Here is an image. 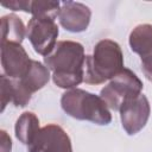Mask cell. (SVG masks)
<instances>
[{
  "mask_svg": "<svg viewBox=\"0 0 152 152\" xmlns=\"http://www.w3.org/2000/svg\"><path fill=\"white\" fill-rule=\"evenodd\" d=\"M84 48L74 40L57 42L53 50L44 57V63L52 71L53 83L63 89H74L84 78Z\"/></svg>",
  "mask_w": 152,
  "mask_h": 152,
  "instance_id": "obj_1",
  "label": "cell"
},
{
  "mask_svg": "<svg viewBox=\"0 0 152 152\" xmlns=\"http://www.w3.org/2000/svg\"><path fill=\"white\" fill-rule=\"evenodd\" d=\"M124 69V55L120 45L110 39L100 40L93 55L86 56L84 78L88 84H101L112 80Z\"/></svg>",
  "mask_w": 152,
  "mask_h": 152,
  "instance_id": "obj_2",
  "label": "cell"
},
{
  "mask_svg": "<svg viewBox=\"0 0 152 152\" xmlns=\"http://www.w3.org/2000/svg\"><path fill=\"white\" fill-rule=\"evenodd\" d=\"M61 106L69 116L77 120H87L97 125H108L112 121L106 102L100 96L83 89L74 88L63 93Z\"/></svg>",
  "mask_w": 152,
  "mask_h": 152,
  "instance_id": "obj_3",
  "label": "cell"
},
{
  "mask_svg": "<svg viewBox=\"0 0 152 152\" xmlns=\"http://www.w3.org/2000/svg\"><path fill=\"white\" fill-rule=\"evenodd\" d=\"M141 90V80L132 70L124 68L101 89L100 97L106 102L108 108L119 110L126 100L140 95Z\"/></svg>",
  "mask_w": 152,
  "mask_h": 152,
  "instance_id": "obj_4",
  "label": "cell"
},
{
  "mask_svg": "<svg viewBox=\"0 0 152 152\" xmlns=\"http://www.w3.org/2000/svg\"><path fill=\"white\" fill-rule=\"evenodd\" d=\"M50 80V70L46 65L32 59L27 72L19 80H12V101L17 107H25L33 93L42 89Z\"/></svg>",
  "mask_w": 152,
  "mask_h": 152,
  "instance_id": "obj_5",
  "label": "cell"
},
{
  "mask_svg": "<svg viewBox=\"0 0 152 152\" xmlns=\"http://www.w3.org/2000/svg\"><path fill=\"white\" fill-rule=\"evenodd\" d=\"M26 36L34 51L45 57L57 44L58 26L53 19L31 18L26 27Z\"/></svg>",
  "mask_w": 152,
  "mask_h": 152,
  "instance_id": "obj_6",
  "label": "cell"
},
{
  "mask_svg": "<svg viewBox=\"0 0 152 152\" xmlns=\"http://www.w3.org/2000/svg\"><path fill=\"white\" fill-rule=\"evenodd\" d=\"M119 110L124 129L127 134L134 135L145 127L150 118L151 107L147 97L144 94H140L126 100Z\"/></svg>",
  "mask_w": 152,
  "mask_h": 152,
  "instance_id": "obj_7",
  "label": "cell"
},
{
  "mask_svg": "<svg viewBox=\"0 0 152 152\" xmlns=\"http://www.w3.org/2000/svg\"><path fill=\"white\" fill-rule=\"evenodd\" d=\"M28 152H72L71 140L58 125L49 124L40 128L33 141L27 145Z\"/></svg>",
  "mask_w": 152,
  "mask_h": 152,
  "instance_id": "obj_8",
  "label": "cell"
},
{
  "mask_svg": "<svg viewBox=\"0 0 152 152\" xmlns=\"http://www.w3.org/2000/svg\"><path fill=\"white\" fill-rule=\"evenodd\" d=\"M32 64V59L20 44L1 43V65L4 74L12 78H21Z\"/></svg>",
  "mask_w": 152,
  "mask_h": 152,
  "instance_id": "obj_9",
  "label": "cell"
},
{
  "mask_svg": "<svg viewBox=\"0 0 152 152\" xmlns=\"http://www.w3.org/2000/svg\"><path fill=\"white\" fill-rule=\"evenodd\" d=\"M91 18V11L88 6L75 1H64L61 4L58 13L59 24L69 32H82L87 30Z\"/></svg>",
  "mask_w": 152,
  "mask_h": 152,
  "instance_id": "obj_10",
  "label": "cell"
},
{
  "mask_svg": "<svg viewBox=\"0 0 152 152\" xmlns=\"http://www.w3.org/2000/svg\"><path fill=\"white\" fill-rule=\"evenodd\" d=\"M14 131H15V137L20 142L25 145H30L38 134V132L40 131L39 120L37 115L32 112H24L18 118Z\"/></svg>",
  "mask_w": 152,
  "mask_h": 152,
  "instance_id": "obj_11",
  "label": "cell"
},
{
  "mask_svg": "<svg viewBox=\"0 0 152 152\" xmlns=\"http://www.w3.org/2000/svg\"><path fill=\"white\" fill-rule=\"evenodd\" d=\"M26 34L21 19L15 14H7L1 18V43L20 44Z\"/></svg>",
  "mask_w": 152,
  "mask_h": 152,
  "instance_id": "obj_12",
  "label": "cell"
},
{
  "mask_svg": "<svg viewBox=\"0 0 152 152\" xmlns=\"http://www.w3.org/2000/svg\"><path fill=\"white\" fill-rule=\"evenodd\" d=\"M131 50L139 56L152 46V24H140L135 26L129 34Z\"/></svg>",
  "mask_w": 152,
  "mask_h": 152,
  "instance_id": "obj_13",
  "label": "cell"
},
{
  "mask_svg": "<svg viewBox=\"0 0 152 152\" xmlns=\"http://www.w3.org/2000/svg\"><path fill=\"white\" fill-rule=\"evenodd\" d=\"M61 10L59 1H44L37 0L31 1L30 4V13L32 18H44V19H56L58 17Z\"/></svg>",
  "mask_w": 152,
  "mask_h": 152,
  "instance_id": "obj_14",
  "label": "cell"
},
{
  "mask_svg": "<svg viewBox=\"0 0 152 152\" xmlns=\"http://www.w3.org/2000/svg\"><path fill=\"white\" fill-rule=\"evenodd\" d=\"M0 86H1V112H4L7 103L12 102L10 78L5 74H2L0 76Z\"/></svg>",
  "mask_w": 152,
  "mask_h": 152,
  "instance_id": "obj_15",
  "label": "cell"
},
{
  "mask_svg": "<svg viewBox=\"0 0 152 152\" xmlns=\"http://www.w3.org/2000/svg\"><path fill=\"white\" fill-rule=\"evenodd\" d=\"M141 58V70L146 78L152 82V46L146 50L142 55H140Z\"/></svg>",
  "mask_w": 152,
  "mask_h": 152,
  "instance_id": "obj_16",
  "label": "cell"
},
{
  "mask_svg": "<svg viewBox=\"0 0 152 152\" xmlns=\"http://www.w3.org/2000/svg\"><path fill=\"white\" fill-rule=\"evenodd\" d=\"M30 4L31 0H11L8 2H2L4 7L11 8L12 11H24L30 13Z\"/></svg>",
  "mask_w": 152,
  "mask_h": 152,
  "instance_id": "obj_17",
  "label": "cell"
},
{
  "mask_svg": "<svg viewBox=\"0 0 152 152\" xmlns=\"http://www.w3.org/2000/svg\"><path fill=\"white\" fill-rule=\"evenodd\" d=\"M0 148L1 152H11L12 150V140L6 131H0Z\"/></svg>",
  "mask_w": 152,
  "mask_h": 152,
  "instance_id": "obj_18",
  "label": "cell"
}]
</instances>
